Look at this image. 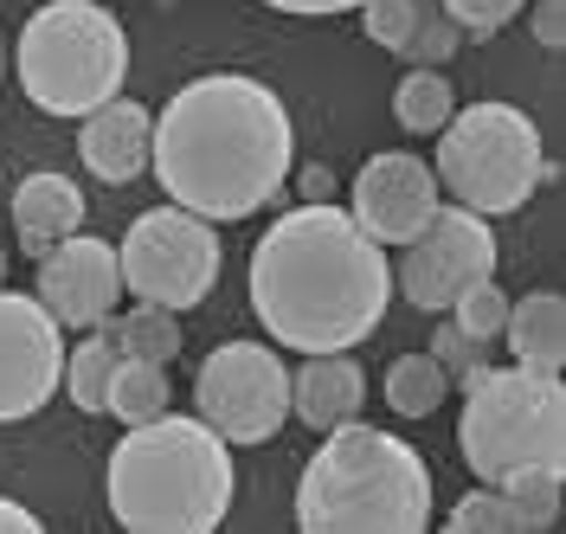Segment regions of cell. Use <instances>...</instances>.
I'll use <instances>...</instances> for the list:
<instances>
[{
	"instance_id": "obj_15",
	"label": "cell",
	"mask_w": 566,
	"mask_h": 534,
	"mask_svg": "<svg viewBox=\"0 0 566 534\" xmlns=\"http://www.w3.org/2000/svg\"><path fill=\"white\" fill-rule=\"evenodd\" d=\"M367 406V374L354 348H335V355H303V367L290 374V419H303L310 431H335L360 419Z\"/></svg>"
},
{
	"instance_id": "obj_11",
	"label": "cell",
	"mask_w": 566,
	"mask_h": 534,
	"mask_svg": "<svg viewBox=\"0 0 566 534\" xmlns=\"http://www.w3.org/2000/svg\"><path fill=\"white\" fill-rule=\"evenodd\" d=\"M59 374H65L59 316L39 296H20V290L0 284V426L39 419L59 392Z\"/></svg>"
},
{
	"instance_id": "obj_7",
	"label": "cell",
	"mask_w": 566,
	"mask_h": 534,
	"mask_svg": "<svg viewBox=\"0 0 566 534\" xmlns=\"http://www.w3.org/2000/svg\"><path fill=\"white\" fill-rule=\"evenodd\" d=\"M438 187L470 207V213H515L528 207L534 187L547 180V155H541V129L528 109L515 104H470L451 109L438 129V161H431Z\"/></svg>"
},
{
	"instance_id": "obj_30",
	"label": "cell",
	"mask_w": 566,
	"mask_h": 534,
	"mask_svg": "<svg viewBox=\"0 0 566 534\" xmlns=\"http://www.w3.org/2000/svg\"><path fill=\"white\" fill-rule=\"evenodd\" d=\"M522 13H528V33L541 39L547 52H560L566 45V0H528Z\"/></svg>"
},
{
	"instance_id": "obj_21",
	"label": "cell",
	"mask_w": 566,
	"mask_h": 534,
	"mask_svg": "<svg viewBox=\"0 0 566 534\" xmlns=\"http://www.w3.org/2000/svg\"><path fill=\"white\" fill-rule=\"evenodd\" d=\"M380 392H387V406L399 412V419H431V412L444 406L451 380H444V367H438L431 355H399V360H387Z\"/></svg>"
},
{
	"instance_id": "obj_33",
	"label": "cell",
	"mask_w": 566,
	"mask_h": 534,
	"mask_svg": "<svg viewBox=\"0 0 566 534\" xmlns=\"http://www.w3.org/2000/svg\"><path fill=\"white\" fill-rule=\"evenodd\" d=\"M303 193L310 200H335V175L328 168H303Z\"/></svg>"
},
{
	"instance_id": "obj_23",
	"label": "cell",
	"mask_w": 566,
	"mask_h": 534,
	"mask_svg": "<svg viewBox=\"0 0 566 534\" xmlns=\"http://www.w3.org/2000/svg\"><path fill=\"white\" fill-rule=\"evenodd\" d=\"M495 490L509 496L522 534H547L560 522V470H515V477H502Z\"/></svg>"
},
{
	"instance_id": "obj_31",
	"label": "cell",
	"mask_w": 566,
	"mask_h": 534,
	"mask_svg": "<svg viewBox=\"0 0 566 534\" xmlns=\"http://www.w3.org/2000/svg\"><path fill=\"white\" fill-rule=\"evenodd\" d=\"M277 13H296V20H328V13H354L360 0H264Z\"/></svg>"
},
{
	"instance_id": "obj_17",
	"label": "cell",
	"mask_w": 566,
	"mask_h": 534,
	"mask_svg": "<svg viewBox=\"0 0 566 534\" xmlns=\"http://www.w3.org/2000/svg\"><path fill=\"white\" fill-rule=\"evenodd\" d=\"M502 342H509V355L522 360V367L560 374L566 367V296L560 290H528L522 303H509Z\"/></svg>"
},
{
	"instance_id": "obj_14",
	"label": "cell",
	"mask_w": 566,
	"mask_h": 534,
	"mask_svg": "<svg viewBox=\"0 0 566 534\" xmlns=\"http://www.w3.org/2000/svg\"><path fill=\"white\" fill-rule=\"evenodd\" d=\"M77 123H84L77 129V155H84V168L104 187H129V180L148 175V136H155V109L148 104L116 91L109 104L84 109Z\"/></svg>"
},
{
	"instance_id": "obj_1",
	"label": "cell",
	"mask_w": 566,
	"mask_h": 534,
	"mask_svg": "<svg viewBox=\"0 0 566 534\" xmlns=\"http://www.w3.org/2000/svg\"><path fill=\"white\" fill-rule=\"evenodd\" d=\"M290 109L251 72H207L180 84L148 136V175L161 180V193L212 226L264 213L290 180Z\"/></svg>"
},
{
	"instance_id": "obj_13",
	"label": "cell",
	"mask_w": 566,
	"mask_h": 534,
	"mask_svg": "<svg viewBox=\"0 0 566 534\" xmlns=\"http://www.w3.org/2000/svg\"><path fill=\"white\" fill-rule=\"evenodd\" d=\"M116 296H123V271L109 239H91L77 226L39 251V303L59 316V328H97L116 310Z\"/></svg>"
},
{
	"instance_id": "obj_8",
	"label": "cell",
	"mask_w": 566,
	"mask_h": 534,
	"mask_svg": "<svg viewBox=\"0 0 566 534\" xmlns=\"http://www.w3.org/2000/svg\"><path fill=\"white\" fill-rule=\"evenodd\" d=\"M116 271H123V290L136 303L193 310L219 284V232H212V219L161 200L155 213L129 219V232L116 245Z\"/></svg>"
},
{
	"instance_id": "obj_12",
	"label": "cell",
	"mask_w": 566,
	"mask_h": 534,
	"mask_svg": "<svg viewBox=\"0 0 566 534\" xmlns=\"http://www.w3.org/2000/svg\"><path fill=\"white\" fill-rule=\"evenodd\" d=\"M444 207V187L431 175V161L419 155H406V148H387V155H374L348 187V213L354 226L374 239V245H406V239H419L424 219Z\"/></svg>"
},
{
	"instance_id": "obj_32",
	"label": "cell",
	"mask_w": 566,
	"mask_h": 534,
	"mask_svg": "<svg viewBox=\"0 0 566 534\" xmlns=\"http://www.w3.org/2000/svg\"><path fill=\"white\" fill-rule=\"evenodd\" d=\"M45 522H39L27 502H13V496H0V534H39Z\"/></svg>"
},
{
	"instance_id": "obj_18",
	"label": "cell",
	"mask_w": 566,
	"mask_h": 534,
	"mask_svg": "<svg viewBox=\"0 0 566 534\" xmlns=\"http://www.w3.org/2000/svg\"><path fill=\"white\" fill-rule=\"evenodd\" d=\"M97 328L116 342V355H129V360H161L168 367L180 355V310H161V303H136L123 316L109 310Z\"/></svg>"
},
{
	"instance_id": "obj_2",
	"label": "cell",
	"mask_w": 566,
	"mask_h": 534,
	"mask_svg": "<svg viewBox=\"0 0 566 534\" xmlns=\"http://www.w3.org/2000/svg\"><path fill=\"white\" fill-rule=\"evenodd\" d=\"M387 245H374L335 200L290 207L251 245V316L264 322L271 348H290V355L360 348L387 322Z\"/></svg>"
},
{
	"instance_id": "obj_26",
	"label": "cell",
	"mask_w": 566,
	"mask_h": 534,
	"mask_svg": "<svg viewBox=\"0 0 566 534\" xmlns=\"http://www.w3.org/2000/svg\"><path fill=\"white\" fill-rule=\"evenodd\" d=\"M458 45H463V27L438 7V0H424L419 27H412V39L399 45V59H412V65H444V59H458Z\"/></svg>"
},
{
	"instance_id": "obj_35",
	"label": "cell",
	"mask_w": 566,
	"mask_h": 534,
	"mask_svg": "<svg viewBox=\"0 0 566 534\" xmlns=\"http://www.w3.org/2000/svg\"><path fill=\"white\" fill-rule=\"evenodd\" d=\"M0 77H7V45H0Z\"/></svg>"
},
{
	"instance_id": "obj_5",
	"label": "cell",
	"mask_w": 566,
	"mask_h": 534,
	"mask_svg": "<svg viewBox=\"0 0 566 534\" xmlns=\"http://www.w3.org/2000/svg\"><path fill=\"white\" fill-rule=\"evenodd\" d=\"M13 77L45 116H84L109 104L129 77V33L97 0H45L20 27Z\"/></svg>"
},
{
	"instance_id": "obj_25",
	"label": "cell",
	"mask_w": 566,
	"mask_h": 534,
	"mask_svg": "<svg viewBox=\"0 0 566 534\" xmlns=\"http://www.w3.org/2000/svg\"><path fill=\"white\" fill-rule=\"evenodd\" d=\"M444 316L458 322L470 342H495V335H502V316H509V296L495 290V278H476L470 290L451 296V310H444Z\"/></svg>"
},
{
	"instance_id": "obj_4",
	"label": "cell",
	"mask_w": 566,
	"mask_h": 534,
	"mask_svg": "<svg viewBox=\"0 0 566 534\" xmlns=\"http://www.w3.org/2000/svg\"><path fill=\"white\" fill-rule=\"evenodd\" d=\"M296 528L303 534H424L431 528V470L380 426L322 431V451L296 477Z\"/></svg>"
},
{
	"instance_id": "obj_34",
	"label": "cell",
	"mask_w": 566,
	"mask_h": 534,
	"mask_svg": "<svg viewBox=\"0 0 566 534\" xmlns=\"http://www.w3.org/2000/svg\"><path fill=\"white\" fill-rule=\"evenodd\" d=\"M0 284H7V251H0Z\"/></svg>"
},
{
	"instance_id": "obj_6",
	"label": "cell",
	"mask_w": 566,
	"mask_h": 534,
	"mask_svg": "<svg viewBox=\"0 0 566 534\" xmlns=\"http://www.w3.org/2000/svg\"><path fill=\"white\" fill-rule=\"evenodd\" d=\"M458 451L476 483H502L515 470H566V387L534 367H483L463 387Z\"/></svg>"
},
{
	"instance_id": "obj_16",
	"label": "cell",
	"mask_w": 566,
	"mask_h": 534,
	"mask_svg": "<svg viewBox=\"0 0 566 534\" xmlns=\"http://www.w3.org/2000/svg\"><path fill=\"white\" fill-rule=\"evenodd\" d=\"M84 213H91L84 187L71 175H59V168H39V175H27L13 187V239H20L27 258H39L45 245H59L65 232H77Z\"/></svg>"
},
{
	"instance_id": "obj_19",
	"label": "cell",
	"mask_w": 566,
	"mask_h": 534,
	"mask_svg": "<svg viewBox=\"0 0 566 534\" xmlns=\"http://www.w3.org/2000/svg\"><path fill=\"white\" fill-rule=\"evenodd\" d=\"M168 406H175V392H168V367H161V360L116 355L109 387H104V412H116L123 426H142V419H155V412H168Z\"/></svg>"
},
{
	"instance_id": "obj_20",
	"label": "cell",
	"mask_w": 566,
	"mask_h": 534,
	"mask_svg": "<svg viewBox=\"0 0 566 534\" xmlns=\"http://www.w3.org/2000/svg\"><path fill=\"white\" fill-rule=\"evenodd\" d=\"M451 109H458V91H451V77L438 65H412L399 77V91H392V123L406 136H438Z\"/></svg>"
},
{
	"instance_id": "obj_28",
	"label": "cell",
	"mask_w": 566,
	"mask_h": 534,
	"mask_svg": "<svg viewBox=\"0 0 566 534\" xmlns=\"http://www.w3.org/2000/svg\"><path fill=\"white\" fill-rule=\"evenodd\" d=\"M419 7H424V0H360L354 13H360V33L374 39L380 52L399 59V45H406L412 27H419Z\"/></svg>"
},
{
	"instance_id": "obj_27",
	"label": "cell",
	"mask_w": 566,
	"mask_h": 534,
	"mask_svg": "<svg viewBox=\"0 0 566 534\" xmlns=\"http://www.w3.org/2000/svg\"><path fill=\"white\" fill-rule=\"evenodd\" d=\"M424 355L444 367V380H451V387H470V380L490 367V342H470L458 322H438V335H431V348H424Z\"/></svg>"
},
{
	"instance_id": "obj_24",
	"label": "cell",
	"mask_w": 566,
	"mask_h": 534,
	"mask_svg": "<svg viewBox=\"0 0 566 534\" xmlns=\"http://www.w3.org/2000/svg\"><path fill=\"white\" fill-rule=\"evenodd\" d=\"M438 528L444 534H522V522H515V509H509V496L495 483H476V490H463L458 509Z\"/></svg>"
},
{
	"instance_id": "obj_3",
	"label": "cell",
	"mask_w": 566,
	"mask_h": 534,
	"mask_svg": "<svg viewBox=\"0 0 566 534\" xmlns=\"http://www.w3.org/2000/svg\"><path fill=\"white\" fill-rule=\"evenodd\" d=\"M232 444L193 412L180 419L175 406L142 419L116 438L109 451V515L129 534H219L232 515Z\"/></svg>"
},
{
	"instance_id": "obj_22",
	"label": "cell",
	"mask_w": 566,
	"mask_h": 534,
	"mask_svg": "<svg viewBox=\"0 0 566 534\" xmlns=\"http://www.w3.org/2000/svg\"><path fill=\"white\" fill-rule=\"evenodd\" d=\"M109 367H116V342H109V335H84V342H77V348L65 355V374H59V387L71 392V406H77V412H104Z\"/></svg>"
},
{
	"instance_id": "obj_9",
	"label": "cell",
	"mask_w": 566,
	"mask_h": 534,
	"mask_svg": "<svg viewBox=\"0 0 566 534\" xmlns=\"http://www.w3.org/2000/svg\"><path fill=\"white\" fill-rule=\"evenodd\" d=\"M193 412L226 444H271L290 426V367L271 342H219L193 374Z\"/></svg>"
},
{
	"instance_id": "obj_10",
	"label": "cell",
	"mask_w": 566,
	"mask_h": 534,
	"mask_svg": "<svg viewBox=\"0 0 566 534\" xmlns=\"http://www.w3.org/2000/svg\"><path fill=\"white\" fill-rule=\"evenodd\" d=\"M495 226L470 207H438L424 219L419 239L399 245V264H392V284L406 290V303L424 310V316H444L451 296L470 290L476 278H495Z\"/></svg>"
},
{
	"instance_id": "obj_29",
	"label": "cell",
	"mask_w": 566,
	"mask_h": 534,
	"mask_svg": "<svg viewBox=\"0 0 566 534\" xmlns=\"http://www.w3.org/2000/svg\"><path fill=\"white\" fill-rule=\"evenodd\" d=\"M438 7L463 27V39H495L509 20H522L528 0H438Z\"/></svg>"
}]
</instances>
